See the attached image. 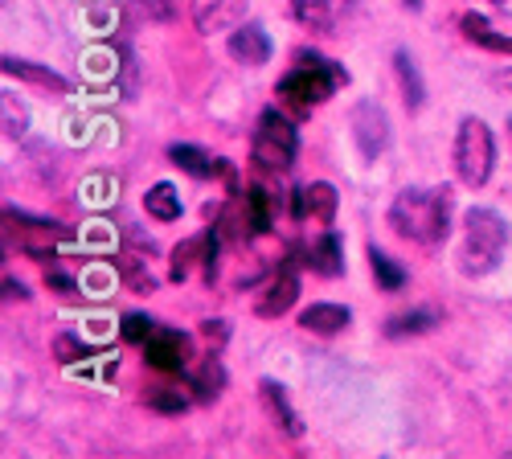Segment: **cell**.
<instances>
[{
	"label": "cell",
	"instance_id": "6da1fadb",
	"mask_svg": "<svg viewBox=\"0 0 512 459\" xmlns=\"http://www.w3.org/2000/svg\"><path fill=\"white\" fill-rule=\"evenodd\" d=\"M451 210H455V197H451L447 185H435V189H402L390 201V226L406 242L439 246V242H447Z\"/></svg>",
	"mask_w": 512,
	"mask_h": 459
},
{
	"label": "cell",
	"instance_id": "7a4b0ae2",
	"mask_svg": "<svg viewBox=\"0 0 512 459\" xmlns=\"http://www.w3.org/2000/svg\"><path fill=\"white\" fill-rule=\"evenodd\" d=\"M345 87H349V70L340 62L320 58V54H300V58H295V70H287L279 78L275 95L295 115H308L312 107L328 103L336 91H345Z\"/></svg>",
	"mask_w": 512,
	"mask_h": 459
},
{
	"label": "cell",
	"instance_id": "3957f363",
	"mask_svg": "<svg viewBox=\"0 0 512 459\" xmlns=\"http://www.w3.org/2000/svg\"><path fill=\"white\" fill-rule=\"evenodd\" d=\"M508 250V222L488 210V205H476V210L463 214V242H459V271L463 275H492Z\"/></svg>",
	"mask_w": 512,
	"mask_h": 459
},
{
	"label": "cell",
	"instance_id": "277c9868",
	"mask_svg": "<svg viewBox=\"0 0 512 459\" xmlns=\"http://www.w3.org/2000/svg\"><path fill=\"white\" fill-rule=\"evenodd\" d=\"M451 160H455V177L467 189H484L492 181V169H496V136H492V128H488L480 115H463L459 119Z\"/></svg>",
	"mask_w": 512,
	"mask_h": 459
},
{
	"label": "cell",
	"instance_id": "5b68a950",
	"mask_svg": "<svg viewBox=\"0 0 512 459\" xmlns=\"http://www.w3.org/2000/svg\"><path fill=\"white\" fill-rule=\"evenodd\" d=\"M250 156L267 173H287L295 164V156H300V132H295V123L279 107H267L259 115V123H254Z\"/></svg>",
	"mask_w": 512,
	"mask_h": 459
},
{
	"label": "cell",
	"instance_id": "8992f818",
	"mask_svg": "<svg viewBox=\"0 0 512 459\" xmlns=\"http://www.w3.org/2000/svg\"><path fill=\"white\" fill-rule=\"evenodd\" d=\"M5 226H9V238H17V250L29 259H41V263H54L58 246L66 242V226L58 222H46V218H33V214H21V210H5Z\"/></svg>",
	"mask_w": 512,
	"mask_h": 459
},
{
	"label": "cell",
	"instance_id": "52a82bcc",
	"mask_svg": "<svg viewBox=\"0 0 512 459\" xmlns=\"http://www.w3.org/2000/svg\"><path fill=\"white\" fill-rule=\"evenodd\" d=\"M218 246H222V234L218 230H205L197 238H185L173 250V267H168V279L185 283L193 275V267H201L205 283H213V279H218Z\"/></svg>",
	"mask_w": 512,
	"mask_h": 459
},
{
	"label": "cell",
	"instance_id": "ba28073f",
	"mask_svg": "<svg viewBox=\"0 0 512 459\" xmlns=\"http://www.w3.org/2000/svg\"><path fill=\"white\" fill-rule=\"evenodd\" d=\"M349 128H353V144L361 152L365 164H373L381 152L390 148V119L373 99H361L353 111H349Z\"/></svg>",
	"mask_w": 512,
	"mask_h": 459
},
{
	"label": "cell",
	"instance_id": "9c48e42d",
	"mask_svg": "<svg viewBox=\"0 0 512 459\" xmlns=\"http://www.w3.org/2000/svg\"><path fill=\"white\" fill-rule=\"evenodd\" d=\"M144 361L156 369V373H185L193 365V341L185 332H173V328H156L152 337L144 341Z\"/></svg>",
	"mask_w": 512,
	"mask_h": 459
},
{
	"label": "cell",
	"instance_id": "30bf717a",
	"mask_svg": "<svg viewBox=\"0 0 512 459\" xmlns=\"http://www.w3.org/2000/svg\"><path fill=\"white\" fill-rule=\"evenodd\" d=\"M300 263L295 259H283L279 271L271 275V283L263 287V296L254 300V312H259L263 320H279L295 308V300H300V271H295Z\"/></svg>",
	"mask_w": 512,
	"mask_h": 459
},
{
	"label": "cell",
	"instance_id": "8fae6325",
	"mask_svg": "<svg viewBox=\"0 0 512 459\" xmlns=\"http://www.w3.org/2000/svg\"><path fill=\"white\" fill-rule=\"evenodd\" d=\"M189 17L197 33H230L246 21V0H189Z\"/></svg>",
	"mask_w": 512,
	"mask_h": 459
},
{
	"label": "cell",
	"instance_id": "7c38bea8",
	"mask_svg": "<svg viewBox=\"0 0 512 459\" xmlns=\"http://www.w3.org/2000/svg\"><path fill=\"white\" fill-rule=\"evenodd\" d=\"M226 50L234 62L250 66V70H259L271 62V37L263 25H254V21H242L238 29H230V41H226Z\"/></svg>",
	"mask_w": 512,
	"mask_h": 459
},
{
	"label": "cell",
	"instance_id": "4fadbf2b",
	"mask_svg": "<svg viewBox=\"0 0 512 459\" xmlns=\"http://www.w3.org/2000/svg\"><path fill=\"white\" fill-rule=\"evenodd\" d=\"M287 5H291V17L308 33H332L340 17L353 9V0H287Z\"/></svg>",
	"mask_w": 512,
	"mask_h": 459
},
{
	"label": "cell",
	"instance_id": "5bb4252c",
	"mask_svg": "<svg viewBox=\"0 0 512 459\" xmlns=\"http://www.w3.org/2000/svg\"><path fill=\"white\" fill-rule=\"evenodd\" d=\"M259 398H263V410L271 414V423H275L287 439H304V419L295 414L287 390H283L275 378H263V382H259Z\"/></svg>",
	"mask_w": 512,
	"mask_h": 459
},
{
	"label": "cell",
	"instance_id": "9a60e30c",
	"mask_svg": "<svg viewBox=\"0 0 512 459\" xmlns=\"http://www.w3.org/2000/svg\"><path fill=\"white\" fill-rule=\"evenodd\" d=\"M185 378H189V394L197 402H213V398H222V390H226V369H222L218 353H209L197 365H189Z\"/></svg>",
	"mask_w": 512,
	"mask_h": 459
},
{
	"label": "cell",
	"instance_id": "2e32d148",
	"mask_svg": "<svg viewBox=\"0 0 512 459\" xmlns=\"http://www.w3.org/2000/svg\"><path fill=\"white\" fill-rule=\"evenodd\" d=\"M353 324V312L345 304H312L300 312V328L304 332H316V337H336Z\"/></svg>",
	"mask_w": 512,
	"mask_h": 459
},
{
	"label": "cell",
	"instance_id": "e0dca14e",
	"mask_svg": "<svg viewBox=\"0 0 512 459\" xmlns=\"http://www.w3.org/2000/svg\"><path fill=\"white\" fill-rule=\"evenodd\" d=\"M0 66H5L9 78H21V82H29V87H37V91H54V95L70 91V82L62 74H54L50 66H37V62H25V58H5Z\"/></svg>",
	"mask_w": 512,
	"mask_h": 459
},
{
	"label": "cell",
	"instance_id": "ac0fdd59",
	"mask_svg": "<svg viewBox=\"0 0 512 459\" xmlns=\"http://www.w3.org/2000/svg\"><path fill=\"white\" fill-rule=\"evenodd\" d=\"M308 267L324 279H336L340 271H345V250H340V238L336 230H324L312 246H308Z\"/></svg>",
	"mask_w": 512,
	"mask_h": 459
},
{
	"label": "cell",
	"instance_id": "d6986e66",
	"mask_svg": "<svg viewBox=\"0 0 512 459\" xmlns=\"http://www.w3.org/2000/svg\"><path fill=\"white\" fill-rule=\"evenodd\" d=\"M242 210H246V230L250 234H271V226H275V197L263 185H250L242 193Z\"/></svg>",
	"mask_w": 512,
	"mask_h": 459
},
{
	"label": "cell",
	"instance_id": "ffe728a7",
	"mask_svg": "<svg viewBox=\"0 0 512 459\" xmlns=\"http://www.w3.org/2000/svg\"><path fill=\"white\" fill-rule=\"evenodd\" d=\"M168 160H173L181 173L197 177V181H209V177L222 173V160H213V156L201 152L197 144H173V148H168Z\"/></svg>",
	"mask_w": 512,
	"mask_h": 459
},
{
	"label": "cell",
	"instance_id": "44dd1931",
	"mask_svg": "<svg viewBox=\"0 0 512 459\" xmlns=\"http://www.w3.org/2000/svg\"><path fill=\"white\" fill-rule=\"evenodd\" d=\"M459 29H463V37L472 41V46H484V50H496V54H512V37H500L484 13H459Z\"/></svg>",
	"mask_w": 512,
	"mask_h": 459
},
{
	"label": "cell",
	"instance_id": "7402d4cb",
	"mask_svg": "<svg viewBox=\"0 0 512 459\" xmlns=\"http://www.w3.org/2000/svg\"><path fill=\"white\" fill-rule=\"evenodd\" d=\"M394 74H398V87H402L406 107H410V111H422V103H426V82H422L414 58H410V50H394Z\"/></svg>",
	"mask_w": 512,
	"mask_h": 459
},
{
	"label": "cell",
	"instance_id": "603a6c76",
	"mask_svg": "<svg viewBox=\"0 0 512 459\" xmlns=\"http://www.w3.org/2000/svg\"><path fill=\"white\" fill-rule=\"evenodd\" d=\"M439 324V312L435 308H410V312H398L386 320V337L398 341V337H422V332H431Z\"/></svg>",
	"mask_w": 512,
	"mask_h": 459
},
{
	"label": "cell",
	"instance_id": "cb8c5ba5",
	"mask_svg": "<svg viewBox=\"0 0 512 459\" xmlns=\"http://www.w3.org/2000/svg\"><path fill=\"white\" fill-rule=\"evenodd\" d=\"M144 210H148V218H156V222H177L181 218V193L168 185V181H156L148 193H144Z\"/></svg>",
	"mask_w": 512,
	"mask_h": 459
},
{
	"label": "cell",
	"instance_id": "d4e9b609",
	"mask_svg": "<svg viewBox=\"0 0 512 459\" xmlns=\"http://www.w3.org/2000/svg\"><path fill=\"white\" fill-rule=\"evenodd\" d=\"M304 218L320 222L324 230L332 226V218H336V189L328 181H312L304 189Z\"/></svg>",
	"mask_w": 512,
	"mask_h": 459
},
{
	"label": "cell",
	"instance_id": "484cf974",
	"mask_svg": "<svg viewBox=\"0 0 512 459\" xmlns=\"http://www.w3.org/2000/svg\"><path fill=\"white\" fill-rule=\"evenodd\" d=\"M369 263H373V279H377L381 291H402L406 287V271L386 255V250L369 246Z\"/></svg>",
	"mask_w": 512,
	"mask_h": 459
},
{
	"label": "cell",
	"instance_id": "4316f807",
	"mask_svg": "<svg viewBox=\"0 0 512 459\" xmlns=\"http://www.w3.org/2000/svg\"><path fill=\"white\" fill-rule=\"evenodd\" d=\"M144 406L156 410V414H185L189 398L181 390H173V386H152V390H144Z\"/></svg>",
	"mask_w": 512,
	"mask_h": 459
},
{
	"label": "cell",
	"instance_id": "83f0119b",
	"mask_svg": "<svg viewBox=\"0 0 512 459\" xmlns=\"http://www.w3.org/2000/svg\"><path fill=\"white\" fill-rule=\"evenodd\" d=\"M29 132V111L17 95H5V136L9 140H21Z\"/></svg>",
	"mask_w": 512,
	"mask_h": 459
},
{
	"label": "cell",
	"instance_id": "f1b7e54d",
	"mask_svg": "<svg viewBox=\"0 0 512 459\" xmlns=\"http://www.w3.org/2000/svg\"><path fill=\"white\" fill-rule=\"evenodd\" d=\"M156 332V324H152V316H144V312H127L123 316V341H132V345H144L148 337Z\"/></svg>",
	"mask_w": 512,
	"mask_h": 459
},
{
	"label": "cell",
	"instance_id": "f546056e",
	"mask_svg": "<svg viewBox=\"0 0 512 459\" xmlns=\"http://www.w3.org/2000/svg\"><path fill=\"white\" fill-rule=\"evenodd\" d=\"M54 353H58V361H62V365H74V361H87V357H99V349H91V345H82V341H74V337H58V341H54Z\"/></svg>",
	"mask_w": 512,
	"mask_h": 459
},
{
	"label": "cell",
	"instance_id": "4dcf8cb0",
	"mask_svg": "<svg viewBox=\"0 0 512 459\" xmlns=\"http://www.w3.org/2000/svg\"><path fill=\"white\" fill-rule=\"evenodd\" d=\"M201 341L209 345V353H222L230 341V320H201Z\"/></svg>",
	"mask_w": 512,
	"mask_h": 459
},
{
	"label": "cell",
	"instance_id": "1f68e13d",
	"mask_svg": "<svg viewBox=\"0 0 512 459\" xmlns=\"http://www.w3.org/2000/svg\"><path fill=\"white\" fill-rule=\"evenodd\" d=\"M123 279L132 283L136 291H156V279H152V275H148V271H144L136 259H123Z\"/></svg>",
	"mask_w": 512,
	"mask_h": 459
},
{
	"label": "cell",
	"instance_id": "d6a6232c",
	"mask_svg": "<svg viewBox=\"0 0 512 459\" xmlns=\"http://www.w3.org/2000/svg\"><path fill=\"white\" fill-rule=\"evenodd\" d=\"M46 287H50V291H62L66 300H74V296H78V283H74L66 271H46Z\"/></svg>",
	"mask_w": 512,
	"mask_h": 459
},
{
	"label": "cell",
	"instance_id": "836d02e7",
	"mask_svg": "<svg viewBox=\"0 0 512 459\" xmlns=\"http://www.w3.org/2000/svg\"><path fill=\"white\" fill-rule=\"evenodd\" d=\"M140 9L148 13V21H173V0H140Z\"/></svg>",
	"mask_w": 512,
	"mask_h": 459
},
{
	"label": "cell",
	"instance_id": "e575fe53",
	"mask_svg": "<svg viewBox=\"0 0 512 459\" xmlns=\"http://www.w3.org/2000/svg\"><path fill=\"white\" fill-rule=\"evenodd\" d=\"M5 300H29V287L17 283L13 275H5Z\"/></svg>",
	"mask_w": 512,
	"mask_h": 459
},
{
	"label": "cell",
	"instance_id": "d590c367",
	"mask_svg": "<svg viewBox=\"0 0 512 459\" xmlns=\"http://www.w3.org/2000/svg\"><path fill=\"white\" fill-rule=\"evenodd\" d=\"M508 132H512V115H508Z\"/></svg>",
	"mask_w": 512,
	"mask_h": 459
}]
</instances>
